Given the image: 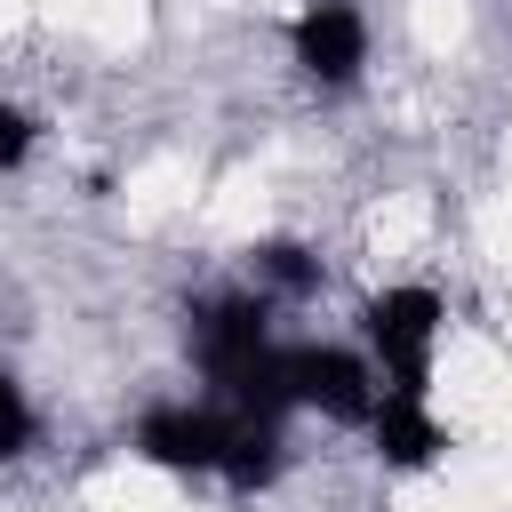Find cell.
I'll list each match as a JSON object with an SVG mask.
<instances>
[{"label":"cell","mask_w":512,"mask_h":512,"mask_svg":"<svg viewBox=\"0 0 512 512\" xmlns=\"http://www.w3.org/2000/svg\"><path fill=\"white\" fill-rule=\"evenodd\" d=\"M32 432H40V416H32V400H24V384L0 368V464H16V456H32Z\"/></svg>","instance_id":"8"},{"label":"cell","mask_w":512,"mask_h":512,"mask_svg":"<svg viewBox=\"0 0 512 512\" xmlns=\"http://www.w3.org/2000/svg\"><path fill=\"white\" fill-rule=\"evenodd\" d=\"M440 328H448V304L432 288H384L360 304V336H368V368L384 392H432V352H440Z\"/></svg>","instance_id":"1"},{"label":"cell","mask_w":512,"mask_h":512,"mask_svg":"<svg viewBox=\"0 0 512 512\" xmlns=\"http://www.w3.org/2000/svg\"><path fill=\"white\" fill-rule=\"evenodd\" d=\"M368 440H376L384 472H432L440 448H448V424H440L432 400H416V392H376V408H368Z\"/></svg>","instance_id":"4"},{"label":"cell","mask_w":512,"mask_h":512,"mask_svg":"<svg viewBox=\"0 0 512 512\" xmlns=\"http://www.w3.org/2000/svg\"><path fill=\"white\" fill-rule=\"evenodd\" d=\"M248 288H256L264 304H304V296L320 288V256H312L304 240H256V248H248Z\"/></svg>","instance_id":"7"},{"label":"cell","mask_w":512,"mask_h":512,"mask_svg":"<svg viewBox=\"0 0 512 512\" xmlns=\"http://www.w3.org/2000/svg\"><path fill=\"white\" fill-rule=\"evenodd\" d=\"M32 144H40V128H32V112L0 96V176H16V168L32 160Z\"/></svg>","instance_id":"9"},{"label":"cell","mask_w":512,"mask_h":512,"mask_svg":"<svg viewBox=\"0 0 512 512\" xmlns=\"http://www.w3.org/2000/svg\"><path fill=\"white\" fill-rule=\"evenodd\" d=\"M280 416H240V408H216V472L208 480H224V488H240V496H256V488H272L280 480Z\"/></svg>","instance_id":"6"},{"label":"cell","mask_w":512,"mask_h":512,"mask_svg":"<svg viewBox=\"0 0 512 512\" xmlns=\"http://www.w3.org/2000/svg\"><path fill=\"white\" fill-rule=\"evenodd\" d=\"M136 456L160 472H216V408L192 400H160L136 416Z\"/></svg>","instance_id":"5"},{"label":"cell","mask_w":512,"mask_h":512,"mask_svg":"<svg viewBox=\"0 0 512 512\" xmlns=\"http://www.w3.org/2000/svg\"><path fill=\"white\" fill-rule=\"evenodd\" d=\"M288 56H296V72L320 96L360 88V72H368V16H360V0H304L296 24H288Z\"/></svg>","instance_id":"2"},{"label":"cell","mask_w":512,"mask_h":512,"mask_svg":"<svg viewBox=\"0 0 512 512\" xmlns=\"http://www.w3.org/2000/svg\"><path fill=\"white\" fill-rule=\"evenodd\" d=\"M376 368H368V352H352V344H288V400L296 408H320L328 424H368V408H376Z\"/></svg>","instance_id":"3"}]
</instances>
